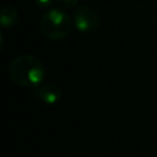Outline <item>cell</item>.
Returning <instances> with one entry per match:
<instances>
[{
    "label": "cell",
    "instance_id": "cell-1",
    "mask_svg": "<svg viewBox=\"0 0 157 157\" xmlns=\"http://www.w3.org/2000/svg\"><path fill=\"white\" fill-rule=\"evenodd\" d=\"M7 72L12 82L26 88L39 86L47 74L43 61L31 54H22L13 58L7 66Z\"/></svg>",
    "mask_w": 157,
    "mask_h": 157
},
{
    "label": "cell",
    "instance_id": "cell-2",
    "mask_svg": "<svg viewBox=\"0 0 157 157\" xmlns=\"http://www.w3.org/2000/svg\"><path fill=\"white\" fill-rule=\"evenodd\" d=\"M40 32L52 40H63L71 32V20L59 9H50L43 13L39 22Z\"/></svg>",
    "mask_w": 157,
    "mask_h": 157
},
{
    "label": "cell",
    "instance_id": "cell-3",
    "mask_svg": "<svg viewBox=\"0 0 157 157\" xmlns=\"http://www.w3.org/2000/svg\"><path fill=\"white\" fill-rule=\"evenodd\" d=\"M74 25L82 33L94 32L101 26V17L94 9L81 5L74 11Z\"/></svg>",
    "mask_w": 157,
    "mask_h": 157
},
{
    "label": "cell",
    "instance_id": "cell-4",
    "mask_svg": "<svg viewBox=\"0 0 157 157\" xmlns=\"http://www.w3.org/2000/svg\"><path fill=\"white\" fill-rule=\"evenodd\" d=\"M33 94L45 104H54L61 98V90L56 83H45L33 88Z\"/></svg>",
    "mask_w": 157,
    "mask_h": 157
},
{
    "label": "cell",
    "instance_id": "cell-5",
    "mask_svg": "<svg viewBox=\"0 0 157 157\" xmlns=\"http://www.w3.org/2000/svg\"><path fill=\"white\" fill-rule=\"evenodd\" d=\"M18 21V12L13 6H4L0 10V27L9 28L17 23Z\"/></svg>",
    "mask_w": 157,
    "mask_h": 157
},
{
    "label": "cell",
    "instance_id": "cell-6",
    "mask_svg": "<svg viewBox=\"0 0 157 157\" xmlns=\"http://www.w3.org/2000/svg\"><path fill=\"white\" fill-rule=\"evenodd\" d=\"M58 4L64 7V9H71V7H75L78 2V0H56Z\"/></svg>",
    "mask_w": 157,
    "mask_h": 157
},
{
    "label": "cell",
    "instance_id": "cell-7",
    "mask_svg": "<svg viewBox=\"0 0 157 157\" xmlns=\"http://www.w3.org/2000/svg\"><path fill=\"white\" fill-rule=\"evenodd\" d=\"M34 2L39 7H48L52 4V0H34Z\"/></svg>",
    "mask_w": 157,
    "mask_h": 157
},
{
    "label": "cell",
    "instance_id": "cell-8",
    "mask_svg": "<svg viewBox=\"0 0 157 157\" xmlns=\"http://www.w3.org/2000/svg\"><path fill=\"white\" fill-rule=\"evenodd\" d=\"M2 45H4V39H2V34H1V32H0V52H1V49H2Z\"/></svg>",
    "mask_w": 157,
    "mask_h": 157
}]
</instances>
